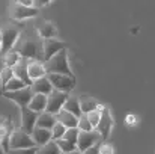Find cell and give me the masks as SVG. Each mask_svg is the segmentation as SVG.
<instances>
[{
    "mask_svg": "<svg viewBox=\"0 0 155 154\" xmlns=\"http://www.w3.org/2000/svg\"><path fill=\"white\" fill-rule=\"evenodd\" d=\"M45 68L50 73L54 74H63V76H68V77H75L74 73L71 71V67H69V60H68V49L62 50L60 53H57L54 57H51L48 62H45Z\"/></svg>",
    "mask_w": 155,
    "mask_h": 154,
    "instance_id": "1",
    "label": "cell"
},
{
    "mask_svg": "<svg viewBox=\"0 0 155 154\" xmlns=\"http://www.w3.org/2000/svg\"><path fill=\"white\" fill-rule=\"evenodd\" d=\"M26 148H36V144L27 132L21 127H15L11 133V150H26Z\"/></svg>",
    "mask_w": 155,
    "mask_h": 154,
    "instance_id": "2",
    "label": "cell"
},
{
    "mask_svg": "<svg viewBox=\"0 0 155 154\" xmlns=\"http://www.w3.org/2000/svg\"><path fill=\"white\" fill-rule=\"evenodd\" d=\"M2 53H8V51L14 50V46L17 44V41L21 36V32L17 26L14 24H6L2 29Z\"/></svg>",
    "mask_w": 155,
    "mask_h": 154,
    "instance_id": "3",
    "label": "cell"
},
{
    "mask_svg": "<svg viewBox=\"0 0 155 154\" xmlns=\"http://www.w3.org/2000/svg\"><path fill=\"white\" fill-rule=\"evenodd\" d=\"M38 14H39V9L36 8H26L20 2L9 3V17L14 21H24V20L36 18Z\"/></svg>",
    "mask_w": 155,
    "mask_h": 154,
    "instance_id": "4",
    "label": "cell"
},
{
    "mask_svg": "<svg viewBox=\"0 0 155 154\" xmlns=\"http://www.w3.org/2000/svg\"><path fill=\"white\" fill-rule=\"evenodd\" d=\"M104 142L103 136L97 132V130H92V132H80L78 135V141H77V150L80 153H84L86 150L95 147V145H101Z\"/></svg>",
    "mask_w": 155,
    "mask_h": 154,
    "instance_id": "5",
    "label": "cell"
},
{
    "mask_svg": "<svg viewBox=\"0 0 155 154\" xmlns=\"http://www.w3.org/2000/svg\"><path fill=\"white\" fill-rule=\"evenodd\" d=\"M47 77L51 82L53 88L60 91V92H66L68 94V92H71L75 88V77H68V76L54 74V73H50Z\"/></svg>",
    "mask_w": 155,
    "mask_h": 154,
    "instance_id": "6",
    "label": "cell"
},
{
    "mask_svg": "<svg viewBox=\"0 0 155 154\" xmlns=\"http://www.w3.org/2000/svg\"><path fill=\"white\" fill-rule=\"evenodd\" d=\"M2 97L6 98V100L14 101L15 104H18L20 107H27L30 100L33 98V92H32V88L27 86V88L15 91V92H2Z\"/></svg>",
    "mask_w": 155,
    "mask_h": 154,
    "instance_id": "7",
    "label": "cell"
},
{
    "mask_svg": "<svg viewBox=\"0 0 155 154\" xmlns=\"http://www.w3.org/2000/svg\"><path fill=\"white\" fill-rule=\"evenodd\" d=\"M68 98H69V94L60 92V91L54 89L51 94L48 95V103H47V110L45 112H48L51 115H57L63 109V106H65V103H66Z\"/></svg>",
    "mask_w": 155,
    "mask_h": 154,
    "instance_id": "8",
    "label": "cell"
},
{
    "mask_svg": "<svg viewBox=\"0 0 155 154\" xmlns=\"http://www.w3.org/2000/svg\"><path fill=\"white\" fill-rule=\"evenodd\" d=\"M66 49V44L60 39H45L42 41V62H48L51 57H54L57 53Z\"/></svg>",
    "mask_w": 155,
    "mask_h": 154,
    "instance_id": "9",
    "label": "cell"
},
{
    "mask_svg": "<svg viewBox=\"0 0 155 154\" xmlns=\"http://www.w3.org/2000/svg\"><path fill=\"white\" fill-rule=\"evenodd\" d=\"M17 50L20 51L23 59L35 60V59H39V51H42V46H39L33 39H26V41H23L20 44V47Z\"/></svg>",
    "mask_w": 155,
    "mask_h": 154,
    "instance_id": "10",
    "label": "cell"
},
{
    "mask_svg": "<svg viewBox=\"0 0 155 154\" xmlns=\"http://www.w3.org/2000/svg\"><path fill=\"white\" fill-rule=\"evenodd\" d=\"M20 115H21V128L24 132H27L29 135L33 133V130L36 128V122L39 118V113L30 110L29 107H20Z\"/></svg>",
    "mask_w": 155,
    "mask_h": 154,
    "instance_id": "11",
    "label": "cell"
},
{
    "mask_svg": "<svg viewBox=\"0 0 155 154\" xmlns=\"http://www.w3.org/2000/svg\"><path fill=\"white\" fill-rule=\"evenodd\" d=\"M27 73H29V77H30L32 83L35 80H39V79L48 76V71L45 68V63L42 60H39V59L27 60Z\"/></svg>",
    "mask_w": 155,
    "mask_h": 154,
    "instance_id": "12",
    "label": "cell"
},
{
    "mask_svg": "<svg viewBox=\"0 0 155 154\" xmlns=\"http://www.w3.org/2000/svg\"><path fill=\"white\" fill-rule=\"evenodd\" d=\"M35 27H36L38 35L42 38V41H45V39H56L57 38V27L54 26L53 21L39 20Z\"/></svg>",
    "mask_w": 155,
    "mask_h": 154,
    "instance_id": "13",
    "label": "cell"
},
{
    "mask_svg": "<svg viewBox=\"0 0 155 154\" xmlns=\"http://www.w3.org/2000/svg\"><path fill=\"white\" fill-rule=\"evenodd\" d=\"M111 128H113V118H111L110 109L105 106L103 110V115H101V119H100V124H98V127H97V132L103 136V139L105 141V139L110 136Z\"/></svg>",
    "mask_w": 155,
    "mask_h": 154,
    "instance_id": "14",
    "label": "cell"
},
{
    "mask_svg": "<svg viewBox=\"0 0 155 154\" xmlns=\"http://www.w3.org/2000/svg\"><path fill=\"white\" fill-rule=\"evenodd\" d=\"M30 88H32L33 94H41V95H45V97H48L54 91V88H53L51 82L48 80V77H42L39 80H35Z\"/></svg>",
    "mask_w": 155,
    "mask_h": 154,
    "instance_id": "15",
    "label": "cell"
},
{
    "mask_svg": "<svg viewBox=\"0 0 155 154\" xmlns=\"http://www.w3.org/2000/svg\"><path fill=\"white\" fill-rule=\"evenodd\" d=\"M32 138H33V141H35V144H36V147H38V148H41V147L47 145L48 142H51L53 141V135H51V132H50V130L38 128V127L33 130Z\"/></svg>",
    "mask_w": 155,
    "mask_h": 154,
    "instance_id": "16",
    "label": "cell"
},
{
    "mask_svg": "<svg viewBox=\"0 0 155 154\" xmlns=\"http://www.w3.org/2000/svg\"><path fill=\"white\" fill-rule=\"evenodd\" d=\"M47 103H48V97L41 95V94H33V98L30 100L27 107L30 110H33V112L41 115V113H44L47 110Z\"/></svg>",
    "mask_w": 155,
    "mask_h": 154,
    "instance_id": "17",
    "label": "cell"
},
{
    "mask_svg": "<svg viewBox=\"0 0 155 154\" xmlns=\"http://www.w3.org/2000/svg\"><path fill=\"white\" fill-rule=\"evenodd\" d=\"M56 118H57V121H59L60 124H63L66 128H77V125H78V118H77L75 115H72V113L63 110V109L56 115Z\"/></svg>",
    "mask_w": 155,
    "mask_h": 154,
    "instance_id": "18",
    "label": "cell"
},
{
    "mask_svg": "<svg viewBox=\"0 0 155 154\" xmlns=\"http://www.w3.org/2000/svg\"><path fill=\"white\" fill-rule=\"evenodd\" d=\"M78 101H80V107H81L83 115H87V113L97 110V109L101 106L95 98H92V97H89V95H86V94L80 95V97H78Z\"/></svg>",
    "mask_w": 155,
    "mask_h": 154,
    "instance_id": "19",
    "label": "cell"
},
{
    "mask_svg": "<svg viewBox=\"0 0 155 154\" xmlns=\"http://www.w3.org/2000/svg\"><path fill=\"white\" fill-rule=\"evenodd\" d=\"M2 60H3V67H8V68H15L21 60H23V57H21V54H20V51L17 50V49H14V50L8 51V53H5L3 56H2Z\"/></svg>",
    "mask_w": 155,
    "mask_h": 154,
    "instance_id": "20",
    "label": "cell"
},
{
    "mask_svg": "<svg viewBox=\"0 0 155 154\" xmlns=\"http://www.w3.org/2000/svg\"><path fill=\"white\" fill-rule=\"evenodd\" d=\"M56 122H57L56 115H51V113H48V112H44V113L39 115L38 122H36V127H38V128H45V130H50V132H51L53 127L56 125Z\"/></svg>",
    "mask_w": 155,
    "mask_h": 154,
    "instance_id": "21",
    "label": "cell"
},
{
    "mask_svg": "<svg viewBox=\"0 0 155 154\" xmlns=\"http://www.w3.org/2000/svg\"><path fill=\"white\" fill-rule=\"evenodd\" d=\"M14 73H15V77H18L20 80H23L27 86H32V80L29 77V73H27V59H23L14 68Z\"/></svg>",
    "mask_w": 155,
    "mask_h": 154,
    "instance_id": "22",
    "label": "cell"
},
{
    "mask_svg": "<svg viewBox=\"0 0 155 154\" xmlns=\"http://www.w3.org/2000/svg\"><path fill=\"white\" fill-rule=\"evenodd\" d=\"M63 110H66V112L75 115L77 118H80V116L83 115L81 107H80V101H78V97H71V95H69V98L66 100L65 106H63Z\"/></svg>",
    "mask_w": 155,
    "mask_h": 154,
    "instance_id": "23",
    "label": "cell"
},
{
    "mask_svg": "<svg viewBox=\"0 0 155 154\" xmlns=\"http://www.w3.org/2000/svg\"><path fill=\"white\" fill-rule=\"evenodd\" d=\"M14 127H12V122H11V118L8 116H0V139L9 136L12 133Z\"/></svg>",
    "mask_w": 155,
    "mask_h": 154,
    "instance_id": "24",
    "label": "cell"
},
{
    "mask_svg": "<svg viewBox=\"0 0 155 154\" xmlns=\"http://www.w3.org/2000/svg\"><path fill=\"white\" fill-rule=\"evenodd\" d=\"M24 88H27V85L23 80H20L18 77H14L6 86H3V92H15V91H20Z\"/></svg>",
    "mask_w": 155,
    "mask_h": 154,
    "instance_id": "25",
    "label": "cell"
},
{
    "mask_svg": "<svg viewBox=\"0 0 155 154\" xmlns=\"http://www.w3.org/2000/svg\"><path fill=\"white\" fill-rule=\"evenodd\" d=\"M104 104H101L97 110H94V112H91V113H87L86 116H87V119H89V122L92 124V127L97 130V127H98V124H100V119H101V115H103V110H104Z\"/></svg>",
    "mask_w": 155,
    "mask_h": 154,
    "instance_id": "26",
    "label": "cell"
},
{
    "mask_svg": "<svg viewBox=\"0 0 155 154\" xmlns=\"http://www.w3.org/2000/svg\"><path fill=\"white\" fill-rule=\"evenodd\" d=\"M36 154H62V151H60V148L57 147V144H56L54 141H51V142H48L47 145L38 148V153Z\"/></svg>",
    "mask_w": 155,
    "mask_h": 154,
    "instance_id": "27",
    "label": "cell"
},
{
    "mask_svg": "<svg viewBox=\"0 0 155 154\" xmlns=\"http://www.w3.org/2000/svg\"><path fill=\"white\" fill-rule=\"evenodd\" d=\"M66 127L63 125V124H60L59 121L56 122V125L53 127L51 130V135H53V141H59V139H63V136H65V133H66Z\"/></svg>",
    "mask_w": 155,
    "mask_h": 154,
    "instance_id": "28",
    "label": "cell"
},
{
    "mask_svg": "<svg viewBox=\"0 0 155 154\" xmlns=\"http://www.w3.org/2000/svg\"><path fill=\"white\" fill-rule=\"evenodd\" d=\"M78 135H80V130H78V128H68V130H66V133H65V136H63V139H65V141H68L69 144H72V145H75V147H77Z\"/></svg>",
    "mask_w": 155,
    "mask_h": 154,
    "instance_id": "29",
    "label": "cell"
},
{
    "mask_svg": "<svg viewBox=\"0 0 155 154\" xmlns=\"http://www.w3.org/2000/svg\"><path fill=\"white\" fill-rule=\"evenodd\" d=\"M54 142H56V144H57V147L60 148L62 154L72 153V151H75V150H77V147H75V145L69 144V142H68V141H65V139H59V141H54Z\"/></svg>",
    "mask_w": 155,
    "mask_h": 154,
    "instance_id": "30",
    "label": "cell"
},
{
    "mask_svg": "<svg viewBox=\"0 0 155 154\" xmlns=\"http://www.w3.org/2000/svg\"><path fill=\"white\" fill-rule=\"evenodd\" d=\"M14 77H15L14 68H8V67L2 68V86H6Z\"/></svg>",
    "mask_w": 155,
    "mask_h": 154,
    "instance_id": "31",
    "label": "cell"
},
{
    "mask_svg": "<svg viewBox=\"0 0 155 154\" xmlns=\"http://www.w3.org/2000/svg\"><path fill=\"white\" fill-rule=\"evenodd\" d=\"M77 128H78L80 132H92V130H95V128L92 127V124L89 122V119H87L86 115H81V116L78 118V125H77Z\"/></svg>",
    "mask_w": 155,
    "mask_h": 154,
    "instance_id": "32",
    "label": "cell"
},
{
    "mask_svg": "<svg viewBox=\"0 0 155 154\" xmlns=\"http://www.w3.org/2000/svg\"><path fill=\"white\" fill-rule=\"evenodd\" d=\"M38 153V147L36 148H26V150H11L8 154H36Z\"/></svg>",
    "mask_w": 155,
    "mask_h": 154,
    "instance_id": "33",
    "label": "cell"
},
{
    "mask_svg": "<svg viewBox=\"0 0 155 154\" xmlns=\"http://www.w3.org/2000/svg\"><path fill=\"white\" fill-rule=\"evenodd\" d=\"M100 154H114V148L110 144H101L100 147Z\"/></svg>",
    "mask_w": 155,
    "mask_h": 154,
    "instance_id": "34",
    "label": "cell"
},
{
    "mask_svg": "<svg viewBox=\"0 0 155 154\" xmlns=\"http://www.w3.org/2000/svg\"><path fill=\"white\" fill-rule=\"evenodd\" d=\"M100 147H101V145H95V147H92V148L86 150L83 154H100Z\"/></svg>",
    "mask_w": 155,
    "mask_h": 154,
    "instance_id": "35",
    "label": "cell"
},
{
    "mask_svg": "<svg viewBox=\"0 0 155 154\" xmlns=\"http://www.w3.org/2000/svg\"><path fill=\"white\" fill-rule=\"evenodd\" d=\"M127 122H128L130 125H134V124L137 122V116H134V115H128V116H127Z\"/></svg>",
    "mask_w": 155,
    "mask_h": 154,
    "instance_id": "36",
    "label": "cell"
},
{
    "mask_svg": "<svg viewBox=\"0 0 155 154\" xmlns=\"http://www.w3.org/2000/svg\"><path fill=\"white\" fill-rule=\"evenodd\" d=\"M2 68H3V65H0V86H2Z\"/></svg>",
    "mask_w": 155,
    "mask_h": 154,
    "instance_id": "37",
    "label": "cell"
},
{
    "mask_svg": "<svg viewBox=\"0 0 155 154\" xmlns=\"http://www.w3.org/2000/svg\"><path fill=\"white\" fill-rule=\"evenodd\" d=\"M68 154H83V153H80L78 150H75V151H72V153H68Z\"/></svg>",
    "mask_w": 155,
    "mask_h": 154,
    "instance_id": "38",
    "label": "cell"
},
{
    "mask_svg": "<svg viewBox=\"0 0 155 154\" xmlns=\"http://www.w3.org/2000/svg\"><path fill=\"white\" fill-rule=\"evenodd\" d=\"M0 53H2V30H0Z\"/></svg>",
    "mask_w": 155,
    "mask_h": 154,
    "instance_id": "39",
    "label": "cell"
},
{
    "mask_svg": "<svg viewBox=\"0 0 155 154\" xmlns=\"http://www.w3.org/2000/svg\"><path fill=\"white\" fill-rule=\"evenodd\" d=\"M0 154H6V153H5V150L2 148V145H0Z\"/></svg>",
    "mask_w": 155,
    "mask_h": 154,
    "instance_id": "40",
    "label": "cell"
}]
</instances>
